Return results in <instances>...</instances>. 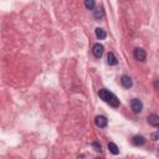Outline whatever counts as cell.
Wrapping results in <instances>:
<instances>
[{"mask_svg": "<svg viewBox=\"0 0 159 159\" xmlns=\"http://www.w3.org/2000/svg\"><path fill=\"white\" fill-rule=\"evenodd\" d=\"M98 96L101 97V99H103L106 103H108L109 106L115 107V108L119 107V99L117 98L116 95H113L112 92H109L108 89H106V88L99 89L98 91Z\"/></svg>", "mask_w": 159, "mask_h": 159, "instance_id": "cell-1", "label": "cell"}, {"mask_svg": "<svg viewBox=\"0 0 159 159\" xmlns=\"http://www.w3.org/2000/svg\"><path fill=\"white\" fill-rule=\"evenodd\" d=\"M133 56H134V59H135V60H137V61H141V62H144L145 59H147V54H145V51H144L143 49H139V47H137V49L134 50Z\"/></svg>", "mask_w": 159, "mask_h": 159, "instance_id": "cell-2", "label": "cell"}, {"mask_svg": "<svg viewBox=\"0 0 159 159\" xmlns=\"http://www.w3.org/2000/svg\"><path fill=\"white\" fill-rule=\"evenodd\" d=\"M131 107H132V111L134 113H139L142 109H143V103L138 99V98H133L131 101Z\"/></svg>", "mask_w": 159, "mask_h": 159, "instance_id": "cell-3", "label": "cell"}, {"mask_svg": "<svg viewBox=\"0 0 159 159\" xmlns=\"http://www.w3.org/2000/svg\"><path fill=\"white\" fill-rule=\"evenodd\" d=\"M93 55H95V57L97 59H101L102 57V55H103V51H105V47H103V45H101V44H96L95 46H93Z\"/></svg>", "mask_w": 159, "mask_h": 159, "instance_id": "cell-4", "label": "cell"}, {"mask_svg": "<svg viewBox=\"0 0 159 159\" xmlns=\"http://www.w3.org/2000/svg\"><path fill=\"white\" fill-rule=\"evenodd\" d=\"M107 118L105 116H97L95 118V123H96V126L99 127V128H105L107 126Z\"/></svg>", "mask_w": 159, "mask_h": 159, "instance_id": "cell-5", "label": "cell"}, {"mask_svg": "<svg viewBox=\"0 0 159 159\" xmlns=\"http://www.w3.org/2000/svg\"><path fill=\"white\" fill-rule=\"evenodd\" d=\"M121 83H122V86H123L124 88H131L132 85H133L131 77H129V76H126V75L121 77Z\"/></svg>", "mask_w": 159, "mask_h": 159, "instance_id": "cell-6", "label": "cell"}, {"mask_svg": "<svg viewBox=\"0 0 159 159\" xmlns=\"http://www.w3.org/2000/svg\"><path fill=\"white\" fill-rule=\"evenodd\" d=\"M107 63L109 66H116L118 63V60H117V57L115 56L113 52H108V55H107Z\"/></svg>", "mask_w": 159, "mask_h": 159, "instance_id": "cell-7", "label": "cell"}, {"mask_svg": "<svg viewBox=\"0 0 159 159\" xmlns=\"http://www.w3.org/2000/svg\"><path fill=\"white\" fill-rule=\"evenodd\" d=\"M148 123L153 127H158L159 126V116H157V115L148 116Z\"/></svg>", "mask_w": 159, "mask_h": 159, "instance_id": "cell-8", "label": "cell"}, {"mask_svg": "<svg viewBox=\"0 0 159 159\" xmlns=\"http://www.w3.org/2000/svg\"><path fill=\"white\" fill-rule=\"evenodd\" d=\"M132 142H133L134 145L139 147V145H143V144L145 143V139H144V137H142V135H134L133 139H132Z\"/></svg>", "mask_w": 159, "mask_h": 159, "instance_id": "cell-9", "label": "cell"}, {"mask_svg": "<svg viewBox=\"0 0 159 159\" xmlns=\"http://www.w3.org/2000/svg\"><path fill=\"white\" fill-rule=\"evenodd\" d=\"M95 32H96V36H97L98 40H105L106 36H107L106 31H105L103 29H101V28H97V29L95 30Z\"/></svg>", "mask_w": 159, "mask_h": 159, "instance_id": "cell-10", "label": "cell"}, {"mask_svg": "<svg viewBox=\"0 0 159 159\" xmlns=\"http://www.w3.org/2000/svg\"><path fill=\"white\" fill-rule=\"evenodd\" d=\"M108 149H109V152L112 153V154H115V155H117L118 153H119V149H118V147L113 143V142H109L108 143Z\"/></svg>", "mask_w": 159, "mask_h": 159, "instance_id": "cell-11", "label": "cell"}, {"mask_svg": "<svg viewBox=\"0 0 159 159\" xmlns=\"http://www.w3.org/2000/svg\"><path fill=\"white\" fill-rule=\"evenodd\" d=\"M95 5H96L95 0H85V6H86L88 10H93V9H95Z\"/></svg>", "mask_w": 159, "mask_h": 159, "instance_id": "cell-12", "label": "cell"}, {"mask_svg": "<svg viewBox=\"0 0 159 159\" xmlns=\"http://www.w3.org/2000/svg\"><path fill=\"white\" fill-rule=\"evenodd\" d=\"M103 15H105V11H103V9H102V8H98L97 10H95V18L97 20L102 19V18H103Z\"/></svg>", "mask_w": 159, "mask_h": 159, "instance_id": "cell-13", "label": "cell"}, {"mask_svg": "<svg viewBox=\"0 0 159 159\" xmlns=\"http://www.w3.org/2000/svg\"><path fill=\"white\" fill-rule=\"evenodd\" d=\"M92 147L95 148L96 152H101V144H99L98 142H93V143H92Z\"/></svg>", "mask_w": 159, "mask_h": 159, "instance_id": "cell-14", "label": "cell"}, {"mask_svg": "<svg viewBox=\"0 0 159 159\" xmlns=\"http://www.w3.org/2000/svg\"><path fill=\"white\" fill-rule=\"evenodd\" d=\"M154 88L157 91H159V80H155V81H154Z\"/></svg>", "mask_w": 159, "mask_h": 159, "instance_id": "cell-15", "label": "cell"}]
</instances>
